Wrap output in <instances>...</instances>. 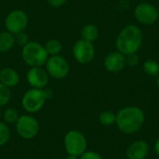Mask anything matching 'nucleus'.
<instances>
[{
    "instance_id": "nucleus-1",
    "label": "nucleus",
    "mask_w": 159,
    "mask_h": 159,
    "mask_svg": "<svg viewBox=\"0 0 159 159\" xmlns=\"http://www.w3.org/2000/svg\"><path fill=\"white\" fill-rule=\"evenodd\" d=\"M145 121L143 111L138 106H127L116 114V124L120 131L126 134L136 133Z\"/></svg>"
},
{
    "instance_id": "nucleus-2",
    "label": "nucleus",
    "mask_w": 159,
    "mask_h": 159,
    "mask_svg": "<svg viewBox=\"0 0 159 159\" xmlns=\"http://www.w3.org/2000/svg\"><path fill=\"white\" fill-rule=\"evenodd\" d=\"M143 34L142 30L134 24L125 26L119 33L116 40L117 51L125 56L137 53L143 45Z\"/></svg>"
},
{
    "instance_id": "nucleus-3",
    "label": "nucleus",
    "mask_w": 159,
    "mask_h": 159,
    "mask_svg": "<svg viewBox=\"0 0 159 159\" xmlns=\"http://www.w3.org/2000/svg\"><path fill=\"white\" fill-rule=\"evenodd\" d=\"M48 54L45 46L36 41H30L21 48V58L29 67H43L45 66Z\"/></svg>"
},
{
    "instance_id": "nucleus-4",
    "label": "nucleus",
    "mask_w": 159,
    "mask_h": 159,
    "mask_svg": "<svg viewBox=\"0 0 159 159\" xmlns=\"http://www.w3.org/2000/svg\"><path fill=\"white\" fill-rule=\"evenodd\" d=\"M63 145L68 155L80 157L87 151L88 142L86 136L79 130H70L63 138Z\"/></svg>"
},
{
    "instance_id": "nucleus-5",
    "label": "nucleus",
    "mask_w": 159,
    "mask_h": 159,
    "mask_svg": "<svg viewBox=\"0 0 159 159\" xmlns=\"http://www.w3.org/2000/svg\"><path fill=\"white\" fill-rule=\"evenodd\" d=\"M47 101L45 89L31 88L23 94L21 98V106L30 115L35 114L44 107Z\"/></svg>"
},
{
    "instance_id": "nucleus-6",
    "label": "nucleus",
    "mask_w": 159,
    "mask_h": 159,
    "mask_svg": "<svg viewBox=\"0 0 159 159\" xmlns=\"http://www.w3.org/2000/svg\"><path fill=\"white\" fill-rule=\"evenodd\" d=\"M15 127L18 135L23 140H33L39 132V123L37 119L30 114L20 116Z\"/></svg>"
},
{
    "instance_id": "nucleus-7",
    "label": "nucleus",
    "mask_w": 159,
    "mask_h": 159,
    "mask_svg": "<svg viewBox=\"0 0 159 159\" xmlns=\"http://www.w3.org/2000/svg\"><path fill=\"white\" fill-rule=\"evenodd\" d=\"M45 69L50 77L55 79H63L69 75L70 65L67 60L60 54L56 56H49L45 64Z\"/></svg>"
},
{
    "instance_id": "nucleus-8",
    "label": "nucleus",
    "mask_w": 159,
    "mask_h": 159,
    "mask_svg": "<svg viewBox=\"0 0 159 159\" xmlns=\"http://www.w3.org/2000/svg\"><path fill=\"white\" fill-rule=\"evenodd\" d=\"M29 22L28 15L22 9H14L10 11L5 19L6 30L16 34L26 29Z\"/></svg>"
},
{
    "instance_id": "nucleus-9",
    "label": "nucleus",
    "mask_w": 159,
    "mask_h": 159,
    "mask_svg": "<svg viewBox=\"0 0 159 159\" xmlns=\"http://www.w3.org/2000/svg\"><path fill=\"white\" fill-rule=\"evenodd\" d=\"M73 55L78 63L89 64L95 58L96 55L95 47L92 42L81 38L74 44Z\"/></svg>"
},
{
    "instance_id": "nucleus-10",
    "label": "nucleus",
    "mask_w": 159,
    "mask_h": 159,
    "mask_svg": "<svg viewBox=\"0 0 159 159\" xmlns=\"http://www.w3.org/2000/svg\"><path fill=\"white\" fill-rule=\"evenodd\" d=\"M134 17L138 22L143 25H152L159 18L157 7L150 3H140L134 9Z\"/></svg>"
},
{
    "instance_id": "nucleus-11",
    "label": "nucleus",
    "mask_w": 159,
    "mask_h": 159,
    "mask_svg": "<svg viewBox=\"0 0 159 159\" xmlns=\"http://www.w3.org/2000/svg\"><path fill=\"white\" fill-rule=\"evenodd\" d=\"M26 80L32 88L44 89L48 84L49 75L43 67H30L26 73Z\"/></svg>"
},
{
    "instance_id": "nucleus-12",
    "label": "nucleus",
    "mask_w": 159,
    "mask_h": 159,
    "mask_svg": "<svg viewBox=\"0 0 159 159\" xmlns=\"http://www.w3.org/2000/svg\"><path fill=\"white\" fill-rule=\"evenodd\" d=\"M126 65V56L119 51L109 53L103 61V66L105 70L110 73L121 72Z\"/></svg>"
},
{
    "instance_id": "nucleus-13",
    "label": "nucleus",
    "mask_w": 159,
    "mask_h": 159,
    "mask_svg": "<svg viewBox=\"0 0 159 159\" xmlns=\"http://www.w3.org/2000/svg\"><path fill=\"white\" fill-rule=\"evenodd\" d=\"M149 151V144L143 140H138L128 147L126 155L128 159H145Z\"/></svg>"
},
{
    "instance_id": "nucleus-14",
    "label": "nucleus",
    "mask_w": 159,
    "mask_h": 159,
    "mask_svg": "<svg viewBox=\"0 0 159 159\" xmlns=\"http://www.w3.org/2000/svg\"><path fill=\"white\" fill-rule=\"evenodd\" d=\"M20 80V74L17 70L11 67H3L0 69V83L8 87H16Z\"/></svg>"
},
{
    "instance_id": "nucleus-15",
    "label": "nucleus",
    "mask_w": 159,
    "mask_h": 159,
    "mask_svg": "<svg viewBox=\"0 0 159 159\" xmlns=\"http://www.w3.org/2000/svg\"><path fill=\"white\" fill-rule=\"evenodd\" d=\"M15 46L14 34L8 31L0 32V52H7Z\"/></svg>"
},
{
    "instance_id": "nucleus-16",
    "label": "nucleus",
    "mask_w": 159,
    "mask_h": 159,
    "mask_svg": "<svg viewBox=\"0 0 159 159\" xmlns=\"http://www.w3.org/2000/svg\"><path fill=\"white\" fill-rule=\"evenodd\" d=\"M81 36H82V39L93 43L95 40H97L99 36V29L96 25L89 23L82 28Z\"/></svg>"
},
{
    "instance_id": "nucleus-17",
    "label": "nucleus",
    "mask_w": 159,
    "mask_h": 159,
    "mask_svg": "<svg viewBox=\"0 0 159 159\" xmlns=\"http://www.w3.org/2000/svg\"><path fill=\"white\" fill-rule=\"evenodd\" d=\"M143 71L151 77H157L159 75V63L152 59L145 61L143 64Z\"/></svg>"
},
{
    "instance_id": "nucleus-18",
    "label": "nucleus",
    "mask_w": 159,
    "mask_h": 159,
    "mask_svg": "<svg viewBox=\"0 0 159 159\" xmlns=\"http://www.w3.org/2000/svg\"><path fill=\"white\" fill-rule=\"evenodd\" d=\"M44 46H45V48H46L48 56L60 55L61 52V49H62L61 42L58 39H55V38L48 40Z\"/></svg>"
},
{
    "instance_id": "nucleus-19",
    "label": "nucleus",
    "mask_w": 159,
    "mask_h": 159,
    "mask_svg": "<svg viewBox=\"0 0 159 159\" xmlns=\"http://www.w3.org/2000/svg\"><path fill=\"white\" fill-rule=\"evenodd\" d=\"M2 117L6 124L12 125V124H16V122L18 121L20 117V115H19V112L15 108L9 107V108H7L2 113Z\"/></svg>"
},
{
    "instance_id": "nucleus-20",
    "label": "nucleus",
    "mask_w": 159,
    "mask_h": 159,
    "mask_svg": "<svg viewBox=\"0 0 159 159\" xmlns=\"http://www.w3.org/2000/svg\"><path fill=\"white\" fill-rule=\"evenodd\" d=\"M116 115L115 113H113L112 111H104L100 115L99 121L102 125L110 127L116 123Z\"/></svg>"
},
{
    "instance_id": "nucleus-21",
    "label": "nucleus",
    "mask_w": 159,
    "mask_h": 159,
    "mask_svg": "<svg viewBox=\"0 0 159 159\" xmlns=\"http://www.w3.org/2000/svg\"><path fill=\"white\" fill-rule=\"evenodd\" d=\"M12 97L10 88L0 83V107L7 105Z\"/></svg>"
},
{
    "instance_id": "nucleus-22",
    "label": "nucleus",
    "mask_w": 159,
    "mask_h": 159,
    "mask_svg": "<svg viewBox=\"0 0 159 159\" xmlns=\"http://www.w3.org/2000/svg\"><path fill=\"white\" fill-rule=\"evenodd\" d=\"M10 138V129L5 122L0 121V147L4 146Z\"/></svg>"
},
{
    "instance_id": "nucleus-23",
    "label": "nucleus",
    "mask_w": 159,
    "mask_h": 159,
    "mask_svg": "<svg viewBox=\"0 0 159 159\" xmlns=\"http://www.w3.org/2000/svg\"><path fill=\"white\" fill-rule=\"evenodd\" d=\"M14 37H15V44L20 46L21 48H22L23 46H25L27 43L30 42L29 35H28V34H27L26 32H24V31L20 32V33L14 34Z\"/></svg>"
},
{
    "instance_id": "nucleus-24",
    "label": "nucleus",
    "mask_w": 159,
    "mask_h": 159,
    "mask_svg": "<svg viewBox=\"0 0 159 159\" xmlns=\"http://www.w3.org/2000/svg\"><path fill=\"white\" fill-rule=\"evenodd\" d=\"M126 62H127L128 65H129L131 67H134V66H137L139 64L140 58H139L137 53H132V54H129V55L126 56Z\"/></svg>"
},
{
    "instance_id": "nucleus-25",
    "label": "nucleus",
    "mask_w": 159,
    "mask_h": 159,
    "mask_svg": "<svg viewBox=\"0 0 159 159\" xmlns=\"http://www.w3.org/2000/svg\"><path fill=\"white\" fill-rule=\"evenodd\" d=\"M79 157L80 159H103L100 154L94 151H86Z\"/></svg>"
},
{
    "instance_id": "nucleus-26",
    "label": "nucleus",
    "mask_w": 159,
    "mask_h": 159,
    "mask_svg": "<svg viewBox=\"0 0 159 159\" xmlns=\"http://www.w3.org/2000/svg\"><path fill=\"white\" fill-rule=\"evenodd\" d=\"M48 5L52 7L58 8L62 7L63 5H65V3L67 2V0H47Z\"/></svg>"
},
{
    "instance_id": "nucleus-27",
    "label": "nucleus",
    "mask_w": 159,
    "mask_h": 159,
    "mask_svg": "<svg viewBox=\"0 0 159 159\" xmlns=\"http://www.w3.org/2000/svg\"><path fill=\"white\" fill-rule=\"evenodd\" d=\"M154 149H155V152L157 154V156L159 157V139H157L155 143V146H154Z\"/></svg>"
},
{
    "instance_id": "nucleus-28",
    "label": "nucleus",
    "mask_w": 159,
    "mask_h": 159,
    "mask_svg": "<svg viewBox=\"0 0 159 159\" xmlns=\"http://www.w3.org/2000/svg\"><path fill=\"white\" fill-rule=\"evenodd\" d=\"M65 159H80L79 157H76V156H72V155H68V157Z\"/></svg>"
},
{
    "instance_id": "nucleus-29",
    "label": "nucleus",
    "mask_w": 159,
    "mask_h": 159,
    "mask_svg": "<svg viewBox=\"0 0 159 159\" xmlns=\"http://www.w3.org/2000/svg\"><path fill=\"white\" fill-rule=\"evenodd\" d=\"M157 88L159 89V75L157 76Z\"/></svg>"
},
{
    "instance_id": "nucleus-30",
    "label": "nucleus",
    "mask_w": 159,
    "mask_h": 159,
    "mask_svg": "<svg viewBox=\"0 0 159 159\" xmlns=\"http://www.w3.org/2000/svg\"><path fill=\"white\" fill-rule=\"evenodd\" d=\"M157 12H158V15H159V4H158V6L157 7Z\"/></svg>"
},
{
    "instance_id": "nucleus-31",
    "label": "nucleus",
    "mask_w": 159,
    "mask_h": 159,
    "mask_svg": "<svg viewBox=\"0 0 159 159\" xmlns=\"http://www.w3.org/2000/svg\"><path fill=\"white\" fill-rule=\"evenodd\" d=\"M2 116V111H1V107H0V117Z\"/></svg>"
},
{
    "instance_id": "nucleus-32",
    "label": "nucleus",
    "mask_w": 159,
    "mask_h": 159,
    "mask_svg": "<svg viewBox=\"0 0 159 159\" xmlns=\"http://www.w3.org/2000/svg\"><path fill=\"white\" fill-rule=\"evenodd\" d=\"M102 1H105V0H102Z\"/></svg>"
}]
</instances>
